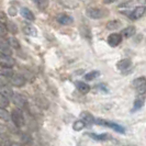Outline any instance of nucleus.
I'll return each instance as SVG.
<instances>
[{
    "label": "nucleus",
    "instance_id": "obj_1",
    "mask_svg": "<svg viewBox=\"0 0 146 146\" xmlns=\"http://www.w3.org/2000/svg\"><path fill=\"white\" fill-rule=\"evenodd\" d=\"M86 15L91 19H101L108 15V10L100 7H90L86 10Z\"/></svg>",
    "mask_w": 146,
    "mask_h": 146
},
{
    "label": "nucleus",
    "instance_id": "obj_2",
    "mask_svg": "<svg viewBox=\"0 0 146 146\" xmlns=\"http://www.w3.org/2000/svg\"><path fill=\"white\" fill-rule=\"evenodd\" d=\"M95 124L103 125L106 127H110V129L114 130L117 133H121V134H124L125 133V130L123 126L119 125L117 123H114V122H111V121H106L103 119H95Z\"/></svg>",
    "mask_w": 146,
    "mask_h": 146
},
{
    "label": "nucleus",
    "instance_id": "obj_3",
    "mask_svg": "<svg viewBox=\"0 0 146 146\" xmlns=\"http://www.w3.org/2000/svg\"><path fill=\"white\" fill-rule=\"evenodd\" d=\"M10 119L12 120V122L15 123L17 127H22L24 125V117L22 114L21 110L20 109H15L11 114H10Z\"/></svg>",
    "mask_w": 146,
    "mask_h": 146
},
{
    "label": "nucleus",
    "instance_id": "obj_4",
    "mask_svg": "<svg viewBox=\"0 0 146 146\" xmlns=\"http://www.w3.org/2000/svg\"><path fill=\"white\" fill-rule=\"evenodd\" d=\"M15 64V60L11 56L0 55V66L2 68H12Z\"/></svg>",
    "mask_w": 146,
    "mask_h": 146
},
{
    "label": "nucleus",
    "instance_id": "obj_5",
    "mask_svg": "<svg viewBox=\"0 0 146 146\" xmlns=\"http://www.w3.org/2000/svg\"><path fill=\"white\" fill-rule=\"evenodd\" d=\"M10 84L15 87H22L25 85V78L22 76V75H19V74H15L11 78H10Z\"/></svg>",
    "mask_w": 146,
    "mask_h": 146
},
{
    "label": "nucleus",
    "instance_id": "obj_6",
    "mask_svg": "<svg viewBox=\"0 0 146 146\" xmlns=\"http://www.w3.org/2000/svg\"><path fill=\"white\" fill-rule=\"evenodd\" d=\"M0 52L2 53V55H7V56L12 55V48L10 47L8 41L3 40L2 37H0Z\"/></svg>",
    "mask_w": 146,
    "mask_h": 146
},
{
    "label": "nucleus",
    "instance_id": "obj_7",
    "mask_svg": "<svg viewBox=\"0 0 146 146\" xmlns=\"http://www.w3.org/2000/svg\"><path fill=\"white\" fill-rule=\"evenodd\" d=\"M80 120L85 123V125L87 126H90V125L95 124V117L89 113L87 111H84L80 113Z\"/></svg>",
    "mask_w": 146,
    "mask_h": 146
},
{
    "label": "nucleus",
    "instance_id": "obj_8",
    "mask_svg": "<svg viewBox=\"0 0 146 146\" xmlns=\"http://www.w3.org/2000/svg\"><path fill=\"white\" fill-rule=\"evenodd\" d=\"M121 42H122V36L119 33H112L108 37V44L112 47H117V45H120Z\"/></svg>",
    "mask_w": 146,
    "mask_h": 146
},
{
    "label": "nucleus",
    "instance_id": "obj_9",
    "mask_svg": "<svg viewBox=\"0 0 146 146\" xmlns=\"http://www.w3.org/2000/svg\"><path fill=\"white\" fill-rule=\"evenodd\" d=\"M11 99H12L13 103L17 107H19V108H23L27 104V98L24 96L20 95V94H13V96L11 97Z\"/></svg>",
    "mask_w": 146,
    "mask_h": 146
},
{
    "label": "nucleus",
    "instance_id": "obj_10",
    "mask_svg": "<svg viewBox=\"0 0 146 146\" xmlns=\"http://www.w3.org/2000/svg\"><path fill=\"white\" fill-rule=\"evenodd\" d=\"M144 15H145V7L142 6V7L135 8L133 11H131V13L129 15V17H130L131 20H139Z\"/></svg>",
    "mask_w": 146,
    "mask_h": 146
},
{
    "label": "nucleus",
    "instance_id": "obj_11",
    "mask_svg": "<svg viewBox=\"0 0 146 146\" xmlns=\"http://www.w3.org/2000/svg\"><path fill=\"white\" fill-rule=\"evenodd\" d=\"M56 20L62 25H69V24H73L74 18L68 15H58L56 17Z\"/></svg>",
    "mask_w": 146,
    "mask_h": 146
},
{
    "label": "nucleus",
    "instance_id": "obj_12",
    "mask_svg": "<svg viewBox=\"0 0 146 146\" xmlns=\"http://www.w3.org/2000/svg\"><path fill=\"white\" fill-rule=\"evenodd\" d=\"M20 13H21V15L25 19V20H28V21H34L35 20V17H34V15H33V12L30 10L29 8H25L23 7L21 8V10H20Z\"/></svg>",
    "mask_w": 146,
    "mask_h": 146
},
{
    "label": "nucleus",
    "instance_id": "obj_13",
    "mask_svg": "<svg viewBox=\"0 0 146 146\" xmlns=\"http://www.w3.org/2000/svg\"><path fill=\"white\" fill-rule=\"evenodd\" d=\"M75 85H76V87L78 89V91L81 92V94H84V95H86V94H88L90 91V86L88 84H86V82H84V81H76Z\"/></svg>",
    "mask_w": 146,
    "mask_h": 146
},
{
    "label": "nucleus",
    "instance_id": "obj_14",
    "mask_svg": "<svg viewBox=\"0 0 146 146\" xmlns=\"http://www.w3.org/2000/svg\"><path fill=\"white\" fill-rule=\"evenodd\" d=\"M132 65V62L130 58H124V59H121L120 62H117V67L120 69V70H126V69H129Z\"/></svg>",
    "mask_w": 146,
    "mask_h": 146
},
{
    "label": "nucleus",
    "instance_id": "obj_15",
    "mask_svg": "<svg viewBox=\"0 0 146 146\" xmlns=\"http://www.w3.org/2000/svg\"><path fill=\"white\" fill-rule=\"evenodd\" d=\"M88 136H90L91 139H96V141H108V139H111V135L110 134H96V133H89Z\"/></svg>",
    "mask_w": 146,
    "mask_h": 146
},
{
    "label": "nucleus",
    "instance_id": "obj_16",
    "mask_svg": "<svg viewBox=\"0 0 146 146\" xmlns=\"http://www.w3.org/2000/svg\"><path fill=\"white\" fill-rule=\"evenodd\" d=\"M23 32L27 34V35H30V36H36L37 35V31L36 29L31 25V24H25L23 25Z\"/></svg>",
    "mask_w": 146,
    "mask_h": 146
},
{
    "label": "nucleus",
    "instance_id": "obj_17",
    "mask_svg": "<svg viewBox=\"0 0 146 146\" xmlns=\"http://www.w3.org/2000/svg\"><path fill=\"white\" fill-rule=\"evenodd\" d=\"M135 33H136L135 27H127V28H125V29L122 30V32H121V36L132 37L133 35H135Z\"/></svg>",
    "mask_w": 146,
    "mask_h": 146
},
{
    "label": "nucleus",
    "instance_id": "obj_18",
    "mask_svg": "<svg viewBox=\"0 0 146 146\" xmlns=\"http://www.w3.org/2000/svg\"><path fill=\"white\" fill-rule=\"evenodd\" d=\"M122 27V23L119 20H111L107 23V29L110 31H114V30H119Z\"/></svg>",
    "mask_w": 146,
    "mask_h": 146
},
{
    "label": "nucleus",
    "instance_id": "obj_19",
    "mask_svg": "<svg viewBox=\"0 0 146 146\" xmlns=\"http://www.w3.org/2000/svg\"><path fill=\"white\" fill-rule=\"evenodd\" d=\"M0 96L5 97L7 99H10L13 96V90L11 88H9L8 86H6V87H0Z\"/></svg>",
    "mask_w": 146,
    "mask_h": 146
},
{
    "label": "nucleus",
    "instance_id": "obj_20",
    "mask_svg": "<svg viewBox=\"0 0 146 146\" xmlns=\"http://www.w3.org/2000/svg\"><path fill=\"white\" fill-rule=\"evenodd\" d=\"M132 86L136 89H139L141 87L145 86V77H139V78L134 79L132 82Z\"/></svg>",
    "mask_w": 146,
    "mask_h": 146
},
{
    "label": "nucleus",
    "instance_id": "obj_21",
    "mask_svg": "<svg viewBox=\"0 0 146 146\" xmlns=\"http://www.w3.org/2000/svg\"><path fill=\"white\" fill-rule=\"evenodd\" d=\"M8 43L10 45V47H13V48H17V50H19L20 47H21V45H20V42L17 40V37H9V40H8Z\"/></svg>",
    "mask_w": 146,
    "mask_h": 146
},
{
    "label": "nucleus",
    "instance_id": "obj_22",
    "mask_svg": "<svg viewBox=\"0 0 146 146\" xmlns=\"http://www.w3.org/2000/svg\"><path fill=\"white\" fill-rule=\"evenodd\" d=\"M99 75H100V73H99L98 70H92V72L88 73L87 75H85V79H86L87 81L94 80V79H96L97 77H99Z\"/></svg>",
    "mask_w": 146,
    "mask_h": 146
},
{
    "label": "nucleus",
    "instance_id": "obj_23",
    "mask_svg": "<svg viewBox=\"0 0 146 146\" xmlns=\"http://www.w3.org/2000/svg\"><path fill=\"white\" fill-rule=\"evenodd\" d=\"M0 75H2V76H5V77L10 79L15 75V72L12 70V68H2L1 72H0Z\"/></svg>",
    "mask_w": 146,
    "mask_h": 146
},
{
    "label": "nucleus",
    "instance_id": "obj_24",
    "mask_svg": "<svg viewBox=\"0 0 146 146\" xmlns=\"http://www.w3.org/2000/svg\"><path fill=\"white\" fill-rule=\"evenodd\" d=\"M86 127V125L85 123L81 121V120H77V121H75L73 124V129L75 131H81L82 129H85Z\"/></svg>",
    "mask_w": 146,
    "mask_h": 146
},
{
    "label": "nucleus",
    "instance_id": "obj_25",
    "mask_svg": "<svg viewBox=\"0 0 146 146\" xmlns=\"http://www.w3.org/2000/svg\"><path fill=\"white\" fill-rule=\"evenodd\" d=\"M0 119L3 120V121H9L10 120V113L5 108H0Z\"/></svg>",
    "mask_w": 146,
    "mask_h": 146
},
{
    "label": "nucleus",
    "instance_id": "obj_26",
    "mask_svg": "<svg viewBox=\"0 0 146 146\" xmlns=\"http://www.w3.org/2000/svg\"><path fill=\"white\" fill-rule=\"evenodd\" d=\"M40 9H45L48 6V0H33Z\"/></svg>",
    "mask_w": 146,
    "mask_h": 146
},
{
    "label": "nucleus",
    "instance_id": "obj_27",
    "mask_svg": "<svg viewBox=\"0 0 146 146\" xmlns=\"http://www.w3.org/2000/svg\"><path fill=\"white\" fill-rule=\"evenodd\" d=\"M143 102H144L143 99H136L135 102H134V107H133V112H135V111L141 109L142 106H143Z\"/></svg>",
    "mask_w": 146,
    "mask_h": 146
},
{
    "label": "nucleus",
    "instance_id": "obj_28",
    "mask_svg": "<svg viewBox=\"0 0 146 146\" xmlns=\"http://www.w3.org/2000/svg\"><path fill=\"white\" fill-rule=\"evenodd\" d=\"M9 84H10V79L2 76V75H0V87H6Z\"/></svg>",
    "mask_w": 146,
    "mask_h": 146
},
{
    "label": "nucleus",
    "instance_id": "obj_29",
    "mask_svg": "<svg viewBox=\"0 0 146 146\" xmlns=\"http://www.w3.org/2000/svg\"><path fill=\"white\" fill-rule=\"evenodd\" d=\"M9 106V99L0 96V108H6Z\"/></svg>",
    "mask_w": 146,
    "mask_h": 146
},
{
    "label": "nucleus",
    "instance_id": "obj_30",
    "mask_svg": "<svg viewBox=\"0 0 146 146\" xmlns=\"http://www.w3.org/2000/svg\"><path fill=\"white\" fill-rule=\"evenodd\" d=\"M6 28L8 29V31H10V32H12V33H15L18 30H17V27H15V24L12 23L11 21H9L7 23V25H6Z\"/></svg>",
    "mask_w": 146,
    "mask_h": 146
},
{
    "label": "nucleus",
    "instance_id": "obj_31",
    "mask_svg": "<svg viewBox=\"0 0 146 146\" xmlns=\"http://www.w3.org/2000/svg\"><path fill=\"white\" fill-rule=\"evenodd\" d=\"M6 33H7V28H6V25H5L2 22H0V36L5 35Z\"/></svg>",
    "mask_w": 146,
    "mask_h": 146
},
{
    "label": "nucleus",
    "instance_id": "obj_32",
    "mask_svg": "<svg viewBox=\"0 0 146 146\" xmlns=\"http://www.w3.org/2000/svg\"><path fill=\"white\" fill-rule=\"evenodd\" d=\"M117 0H104V3L106 5H110V3H113V2H115Z\"/></svg>",
    "mask_w": 146,
    "mask_h": 146
},
{
    "label": "nucleus",
    "instance_id": "obj_33",
    "mask_svg": "<svg viewBox=\"0 0 146 146\" xmlns=\"http://www.w3.org/2000/svg\"><path fill=\"white\" fill-rule=\"evenodd\" d=\"M10 146H22L21 144H19V143H13V144H11Z\"/></svg>",
    "mask_w": 146,
    "mask_h": 146
}]
</instances>
